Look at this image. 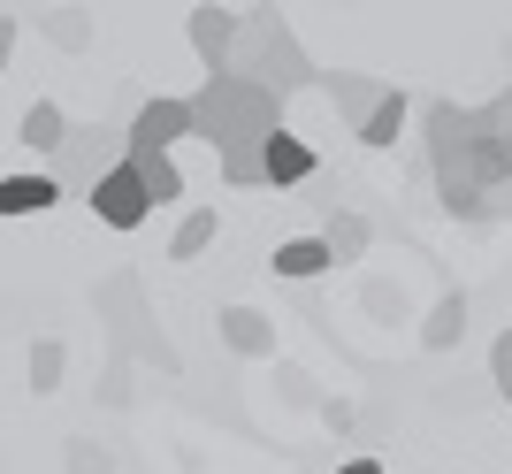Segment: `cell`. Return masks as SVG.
I'll return each mask as SVG.
<instances>
[{
  "label": "cell",
  "instance_id": "1",
  "mask_svg": "<svg viewBox=\"0 0 512 474\" xmlns=\"http://www.w3.org/2000/svg\"><path fill=\"white\" fill-rule=\"evenodd\" d=\"M421 153L436 176V207L451 222H482L497 184H512V77L482 100H421Z\"/></svg>",
  "mask_w": 512,
  "mask_h": 474
},
{
  "label": "cell",
  "instance_id": "2",
  "mask_svg": "<svg viewBox=\"0 0 512 474\" xmlns=\"http://www.w3.org/2000/svg\"><path fill=\"white\" fill-rule=\"evenodd\" d=\"M283 100H291V92L222 69V77H199L192 115H199V138L222 153V146H260V138H276L283 130Z\"/></svg>",
  "mask_w": 512,
  "mask_h": 474
},
{
  "label": "cell",
  "instance_id": "3",
  "mask_svg": "<svg viewBox=\"0 0 512 474\" xmlns=\"http://www.w3.org/2000/svg\"><path fill=\"white\" fill-rule=\"evenodd\" d=\"M237 77H260V85H276V92H306V85H321L329 69L314 62L299 46V31L283 23V8L276 0H260V8H245V39H237Z\"/></svg>",
  "mask_w": 512,
  "mask_h": 474
},
{
  "label": "cell",
  "instance_id": "4",
  "mask_svg": "<svg viewBox=\"0 0 512 474\" xmlns=\"http://www.w3.org/2000/svg\"><path fill=\"white\" fill-rule=\"evenodd\" d=\"M92 314H107V337H115V352H130V360H146V367H161V375H176L184 367V352L161 337V322L146 314V299H138V276H107V283H92Z\"/></svg>",
  "mask_w": 512,
  "mask_h": 474
},
{
  "label": "cell",
  "instance_id": "5",
  "mask_svg": "<svg viewBox=\"0 0 512 474\" xmlns=\"http://www.w3.org/2000/svg\"><path fill=\"white\" fill-rule=\"evenodd\" d=\"M115 161H130V130H115V123H77V130H69V146L54 153L46 169L62 176V192L92 199V184H100Z\"/></svg>",
  "mask_w": 512,
  "mask_h": 474
},
{
  "label": "cell",
  "instance_id": "6",
  "mask_svg": "<svg viewBox=\"0 0 512 474\" xmlns=\"http://www.w3.org/2000/svg\"><path fill=\"white\" fill-rule=\"evenodd\" d=\"M85 207L107 222V230H138V222H146L153 207H161V199H153V184L138 176V161H115V169H107L100 184H92V199H85Z\"/></svg>",
  "mask_w": 512,
  "mask_h": 474
},
{
  "label": "cell",
  "instance_id": "7",
  "mask_svg": "<svg viewBox=\"0 0 512 474\" xmlns=\"http://www.w3.org/2000/svg\"><path fill=\"white\" fill-rule=\"evenodd\" d=\"M184 31H192V54L207 77H222V69L237 62V39H245V8H214V0H199L192 16H184Z\"/></svg>",
  "mask_w": 512,
  "mask_h": 474
},
{
  "label": "cell",
  "instance_id": "8",
  "mask_svg": "<svg viewBox=\"0 0 512 474\" xmlns=\"http://www.w3.org/2000/svg\"><path fill=\"white\" fill-rule=\"evenodd\" d=\"M321 92H329V108L352 123V138H360V130L375 123V108H383L398 85H390V77H367V69H329V77H321Z\"/></svg>",
  "mask_w": 512,
  "mask_h": 474
},
{
  "label": "cell",
  "instance_id": "9",
  "mask_svg": "<svg viewBox=\"0 0 512 474\" xmlns=\"http://www.w3.org/2000/svg\"><path fill=\"white\" fill-rule=\"evenodd\" d=\"M176 138H199L192 100H176V92L138 100V115H130V146H176Z\"/></svg>",
  "mask_w": 512,
  "mask_h": 474
},
{
  "label": "cell",
  "instance_id": "10",
  "mask_svg": "<svg viewBox=\"0 0 512 474\" xmlns=\"http://www.w3.org/2000/svg\"><path fill=\"white\" fill-rule=\"evenodd\" d=\"M222 345L237 360H276V314L260 306H222Z\"/></svg>",
  "mask_w": 512,
  "mask_h": 474
},
{
  "label": "cell",
  "instance_id": "11",
  "mask_svg": "<svg viewBox=\"0 0 512 474\" xmlns=\"http://www.w3.org/2000/svg\"><path fill=\"white\" fill-rule=\"evenodd\" d=\"M54 199H69L54 169H31V176L16 169V176H0V215H8V222H23V215H46Z\"/></svg>",
  "mask_w": 512,
  "mask_h": 474
},
{
  "label": "cell",
  "instance_id": "12",
  "mask_svg": "<svg viewBox=\"0 0 512 474\" xmlns=\"http://www.w3.org/2000/svg\"><path fill=\"white\" fill-rule=\"evenodd\" d=\"M268 268H276L283 283H314V276H329V268H344V260H337V245L314 230V237H283Z\"/></svg>",
  "mask_w": 512,
  "mask_h": 474
},
{
  "label": "cell",
  "instance_id": "13",
  "mask_svg": "<svg viewBox=\"0 0 512 474\" xmlns=\"http://www.w3.org/2000/svg\"><path fill=\"white\" fill-rule=\"evenodd\" d=\"M306 176H321V153L306 138H291V130H276L268 138V192H299Z\"/></svg>",
  "mask_w": 512,
  "mask_h": 474
},
{
  "label": "cell",
  "instance_id": "14",
  "mask_svg": "<svg viewBox=\"0 0 512 474\" xmlns=\"http://www.w3.org/2000/svg\"><path fill=\"white\" fill-rule=\"evenodd\" d=\"M69 130H77V123L62 115V100H31V108L16 115V138H23L31 153H46V161H54V153L69 146Z\"/></svg>",
  "mask_w": 512,
  "mask_h": 474
},
{
  "label": "cell",
  "instance_id": "15",
  "mask_svg": "<svg viewBox=\"0 0 512 474\" xmlns=\"http://www.w3.org/2000/svg\"><path fill=\"white\" fill-rule=\"evenodd\" d=\"M467 322H474V306H467V291L451 283L444 299L428 306V322H421V345H428V352H459V337H467Z\"/></svg>",
  "mask_w": 512,
  "mask_h": 474
},
{
  "label": "cell",
  "instance_id": "16",
  "mask_svg": "<svg viewBox=\"0 0 512 474\" xmlns=\"http://www.w3.org/2000/svg\"><path fill=\"white\" fill-rule=\"evenodd\" d=\"M214 169H222V184H230V192L268 184V138H260V146H222V153H214Z\"/></svg>",
  "mask_w": 512,
  "mask_h": 474
},
{
  "label": "cell",
  "instance_id": "17",
  "mask_svg": "<svg viewBox=\"0 0 512 474\" xmlns=\"http://www.w3.org/2000/svg\"><path fill=\"white\" fill-rule=\"evenodd\" d=\"M130 161H138V176L153 184V199L169 207V199H184V169H176L169 146H130Z\"/></svg>",
  "mask_w": 512,
  "mask_h": 474
},
{
  "label": "cell",
  "instance_id": "18",
  "mask_svg": "<svg viewBox=\"0 0 512 474\" xmlns=\"http://www.w3.org/2000/svg\"><path fill=\"white\" fill-rule=\"evenodd\" d=\"M321 237L337 245V260H367V245H375V222H367V215H352V207H329Z\"/></svg>",
  "mask_w": 512,
  "mask_h": 474
},
{
  "label": "cell",
  "instance_id": "19",
  "mask_svg": "<svg viewBox=\"0 0 512 474\" xmlns=\"http://www.w3.org/2000/svg\"><path fill=\"white\" fill-rule=\"evenodd\" d=\"M62 367H69V345L62 337H39V345L23 352V383L46 398V390H62Z\"/></svg>",
  "mask_w": 512,
  "mask_h": 474
},
{
  "label": "cell",
  "instance_id": "20",
  "mask_svg": "<svg viewBox=\"0 0 512 474\" xmlns=\"http://www.w3.org/2000/svg\"><path fill=\"white\" fill-rule=\"evenodd\" d=\"M214 237H222V215H214V207H192V215L176 222V237H169V260H199Z\"/></svg>",
  "mask_w": 512,
  "mask_h": 474
},
{
  "label": "cell",
  "instance_id": "21",
  "mask_svg": "<svg viewBox=\"0 0 512 474\" xmlns=\"http://www.w3.org/2000/svg\"><path fill=\"white\" fill-rule=\"evenodd\" d=\"M39 31L62 46V54H92V16H85V8H46Z\"/></svg>",
  "mask_w": 512,
  "mask_h": 474
},
{
  "label": "cell",
  "instance_id": "22",
  "mask_svg": "<svg viewBox=\"0 0 512 474\" xmlns=\"http://www.w3.org/2000/svg\"><path fill=\"white\" fill-rule=\"evenodd\" d=\"M406 115H413V100H406V85H398V92L383 100V108H375V123L360 130V146H375V153H383V146H398V130H406Z\"/></svg>",
  "mask_w": 512,
  "mask_h": 474
},
{
  "label": "cell",
  "instance_id": "23",
  "mask_svg": "<svg viewBox=\"0 0 512 474\" xmlns=\"http://www.w3.org/2000/svg\"><path fill=\"white\" fill-rule=\"evenodd\" d=\"M69 474H107L115 459H107V444H92V436H69V452H62Z\"/></svg>",
  "mask_w": 512,
  "mask_h": 474
},
{
  "label": "cell",
  "instance_id": "24",
  "mask_svg": "<svg viewBox=\"0 0 512 474\" xmlns=\"http://www.w3.org/2000/svg\"><path fill=\"white\" fill-rule=\"evenodd\" d=\"M490 390L512 398V329H497V345H490Z\"/></svg>",
  "mask_w": 512,
  "mask_h": 474
},
{
  "label": "cell",
  "instance_id": "25",
  "mask_svg": "<svg viewBox=\"0 0 512 474\" xmlns=\"http://www.w3.org/2000/svg\"><path fill=\"white\" fill-rule=\"evenodd\" d=\"M321 429H329V436H352V406H344V398H321Z\"/></svg>",
  "mask_w": 512,
  "mask_h": 474
},
{
  "label": "cell",
  "instance_id": "26",
  "mask_svg": "<svg viewBox=\"0 0 512 474\" xmlns=\"http://www.w3.org/2000/svg\"><path fill=\"white\" fill-rule=\"evenodd\" d=\"M482 222H512V184H497L490 207H482Z\"/></svg>",
  "mask_w": 512,
  "mask_h": 474
},
{
  "label": "cell",
  "instance_id": "27",
  "mask_svg": "<svg viewBox=\"0 0 512 474\" xmlns=\"http://www.w3.org/2000/svg\"><path fill=\"white\" fill-rule=\"evenodd\" d=\"M337 474H383V459H344Z\"/></svg>",
  "mask_w": 512,
  "mask_h": 474
},
{
  "label": "cell",
  "instance_id": "28",
  "mask_svg": "<svg viewBox=\"0 0 512 474\" xmlns=\"http://www.w3.org/2000/svg\"><path fill=\"white\" fill-rule=\"evenodd\" d=\"M505 69H512V39H505Z\"/></svg>",
  "mask_w": 512,
  "mask_h": 474
}]
</instances>
